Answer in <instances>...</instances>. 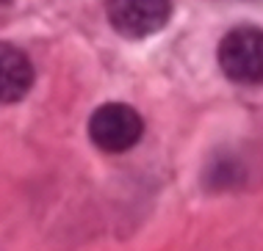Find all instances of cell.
<instances>
[{
	"mask_svg": "<svg viewBox=\"0 0 263 251\" xmlns=\"http://www.w3.org/2000/svg\"><path fill=\"white\" fill-rule=\"evenodd\" d=\"M33 83V67L20 47L0 41V105L20 102Z\"/></svg>",
	"mask_w": 263,
	"mask_h": 251,
	"instance_id": "277c9868",
	"label": "cell"
},
{
	"mask_svg": "<svg viewBox=\"0 0 263 251\" xmlns=\"http://www.w3.org/2000/svg\"><path fill=\"white\" fill-rule=\"evenodd\" d=\"M219 67L233 83H263V31L255 25H241L230 31L219 45Z\"/></svg>",
	"mask_w": 263,
	"mask_h": 251,
	"instance_id": "6da1fadb",
	"label": "cell"
},
{
	"mask_svg": "<svg viewBox=\"0 0 263 251\" xmlns=\"http://www.w3.org/2000/svg\"><path fill=\"white\" fill-rule=\"evenodd\" d=\"M105 14L119 36L147 39L166 28L172 17V0H105Z\"/></svg>",
	"mask_w": 263,
	"mask_h": 251,
	"instance_id": "3957f363",
	"label": "cell"
},
{
	"mask_svg": "<svg viewBox=\"0 0 263 251\" xmlns=\"http://www.w3.org/2000/svg\"><path fill=\"white\" fill-rule=\"evenodd\" d=\"M144 133V121L130 105L125 102H105L89 119V138L97 149L111 155L133 149Z\"/></svg>",
	"mask_w": 263,
	"mask_h": 251,
	"instance_id": "7a4b0ae2",
	"label": "cell"
}]
</instances>
